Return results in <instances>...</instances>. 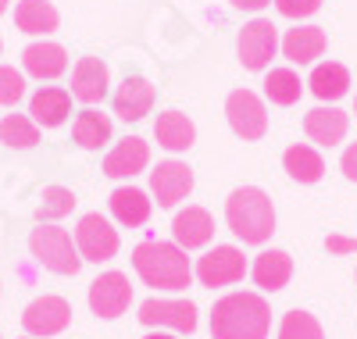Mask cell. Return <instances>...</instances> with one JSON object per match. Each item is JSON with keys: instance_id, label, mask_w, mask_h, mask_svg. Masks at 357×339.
<instances>
[{"instance_id": "e0dca14e", "label": "cell", "mask_w": 357, "mask_h": 339, "mask_svg": "<svg viewBox=\"0 0 357 339\" xmlns=\"http://www.w3.org/2000/svg\"><path fill=\"white\" fill-rule=\"evenodd\" d=\"M72 97L82 104H100L107 97V65L100 57H79L72 68Z\"/></svg>"}, {"instance_id": "1f68e13d", "label": "cell", "mask_w": 357, "mask_h": 339, "mask_svg": "<svg viewBox=\"0 0 357 339\" xmlns=\"http://www.w3.org/2000/svg\"><path fill=\"white\" fill-rule=\"evenodd\" d=\"M25 97V75L11 65H0V107H15Z\"/></svg>"}, {"instance_id": "9a60e30c", "label": "cell", "mask_w": 357, "mask_h": 339, "mask_svg": "<svg viewBox=\"0 0 357 339\" xmlns=\"http://www.w3.org/2000/svg\"><path fill=\"white\" fill-rule=\"evenodd\" d=\"M279 47H282L286 61H293V65H314L325 54V47H329V36H325L321 25H296L282 36Z\"/></svg>"}, {"instance_id": "8fae6325", "label": "cell", "mask_w": 357, "mask_h": 339, "mask_svg": "<svg viewBox=\"0 0 357 339\" xmlns=\"http://www.w3.org/2000/svg\"><path fill=\"white\" fill-rule=\"evenodd\" d=\"M72 322V307L65 296H36L33 303L22 311V325L29 336H57V332H65Z\"/></svg>"}, {"instance_id": "7c38bea8", "label": "cell", "mask_w": 357, "mask_h": 339, "mask_svg": "<svg viewBox=\"0 0 357 339\" xmlns=\"http://www.w3.org/2000/svg\"><path fill=\"white\" fill-rule=\"evenodd\" d=\"M151 193L161 207H178L193 193V168L186 161H161L151 172Z\"/></svg>"}, {"instance_id": "cb8c5ba5", "label": "cell", "mask_w": 357, "mask_h": 339, "mask_svg": "<svg viewBox=\"0 0 357 339\" xmlns=\"http://www.w3.org/2000/svg\"><path fill=\"white\" fill-rule=\"evenodd\" d=\"M57 22H61V15H57L50 0H18L15 8V25L29 36H50Z\"/></svg>"}, {"instance_id": "6da1fadb", "label": "cell", "mask_w": 357, "mask_h": 339, "mask_svg": "<svg viewBox=\"0 0 357 339\" xmlns=\"http://www.w3.org/2000/svg\"><path fill=\"white\" fill-rule=\"evenodd\" d=\"M272 329V307L261 293H229L211 311L215 339H268Z\"/></svg>"}, {"instance_id": "f546056e", "label": "cell", "mask_w": 357, "mask_h": 339, "mask_svg": "<svg viewBox=\"0 0 357 339\" xmlns=\"http://www.w3.org/2000/svg\"><path fill=\"white\" fill-rule=\"evenodd\" d=\"M75 207V193L65 190V186H47L43 197H40V207H36V218L40 225H50L57 218H65V214H72Z\"/></svg>"}, {"instance_id": "5bb4252c", "label": "cell", "mask_w": 357, "mask_h": 339, "mask_svg": "<svg viewBox=\"0 0 357 339\" xmlns=\"http://www.w3.org/2000/svg\"><path fill=\"white\" fill-rule=\"evenodd\" d=\"M172 236H175V243L183 246V250H200V246H207V243H211V236H215L211 211H207V207H186V211H178L175 222H172Z\"/></svg>"}, {"instance_id": "8d00e7d4", "label": "cell", "mask_w": 357, "mask_h": 339, "mask_svg": "<svg viewBox=\"0 0 357 339\" xmlns=\"http://www.w3.org/2000/svg\"><path fill=\"white\" fill-rule=\"evenodd\" d=\"M143 339H175V336H168V332H151V336H143Z\"/></svg>"}, {"instance_id": "ac0fdd59", "label": "cell", "mask_w": 357, "mask_h": 339, "mask_svg": "<svg viewBox=\"0 0 357 339\" xmlns=\"http://www.w3.org/2000/svg\"><path fill=\"white\" fill-rule=\"evenodd\" d=\"M154 100H158V89L146 79L132 75V79H126L122 86L114 89V114L122 121H139L143 114H151Z\"/></svg>"}, {"instance_id": "d4e9b609", "label": "cell", "mask_w": 357, "mask_h": 339, "mask_svg": "<svg viewBox=\"0 0 357 339\" xmlns=\"http://www.w3.org/2000/svg\"><path fill=\"white\" fill-rule=\"evenodd\" d=\"M111 214L122 225L139 229V225H146V218H151V200H146V193L136 190V186H118L111 193Z\"/></svg>"}, {"instance_id": "d6a6232c", "label": "cell", "mask_w": 357, "mask_h": 339, "mask_svg": "<svg viewBox=\"0 0 357 339\" xmlns=\"http://www.w3.org/2000/svg\"><path fill=\"white\" fill-rule=\"evenodd\" d=\"M275 8H279L282 18L301 22V18H311V15L321 8V0H275Z\"/></svg>"}, {"instance_id": "3957f363", "label": "cell", "mask_w": 357, "mask_h": 339, "mask_svg": "<svg viewBox=\"0 0 357 339\" xmlns=\"http://www.w3.org/2000/svg\"><path fill=\"white\" fill-rule=\"evenodd\" d=\"M225 225L236 232V239L243 243H268L275 232V207L261 186H240L232 190L225 200Z\"/></svg>"}, {"instance_id": "30bf717a", "label": "cell", "mask_w": 357, "mask_h": 339, "mask_svg": "<svg viewBox=\"0 0 357 339\" xmlns=\"http://www.w3.org/2000/svg\"><path fill=\"white\" fill-rule=\"evenodd\" d=\"M143 325L151 329H175V332H193L197 329V303L190 300H161V296H151L139 303V315H136Z\"/></svg>"}, {"instance_id": "ba28073f", "label": "cell", "mask_w": 357, "mask_h": 339, "mask_svg": "<svg viewBox=\"0 0 357 339\" xmlns=\"http://www.w3.org/2000/svg\"><path fill=\"white\" fill-rule=\"evenodd\" d=\"M240 65L247 72H264L268 65H272V57L279 50V29L268 22V18H254L243 25L240 33Z\"/></svg>"}, {"instance_id": "ffe728a7", "label": "cell", "mask_w": 357, "mask_h": 339, "mask_svg": "<svg viewBox=\"0 0 357 339\" xmlns=\"http://www.w3.org/2000/svg\"><path fill=\"white\" fill-rule=\"evenodd\" d=\"M22 68L33 79H57L68 68V54L61 43H29L22 50Z\"/></svg>"}, {"instance_id": "836d02e7", "label": "cell", "mask_w": 357, "mask_h": 339, "mask_svg": "<svg viewBox=\"0 0 357 339\" xmlns=\"http://www.w3.org/2000/svg\"><path fill=\"white\" fill-rule=\"evenodd\" d=\"M325 250H329V254H357V239H350V236H329V239H325Z\"/></svg>"}, {"instance_id": "7a4b0ae2", "label": "cell", "mask_w": 357, "mask_h": 339, "mask_svg": "<svg viewBox=\"0 0 357 339\" xmlns=\"http://www.w3.org/2000/svg\"><path fill=\"white\" fill-rule=\"evenodd\" d=\"M132 268L143 279V286L151 289H168V293H178L186 289L190 279H193V268H190V257L178 243H165V239H146L132 250Z\"/></svg>"}, {"instance_id": "f35d334b", "label": "cell", "mask_w": 357, "mask_h": 339, "mask_svg": "<svg viewBox=\"0 0 357 339\" xmlns=\"http://www.w3.org/2000/svg\"><path fill=\"white\" fill-rule=\"evenodd\" d=\"M354 114H357V97H354Z\"/></svg>"}, {"instance_id": "5b68a950", "label": "cell", "mask_w": 357, "mask_h": 339, "mask_svg": "<svg viewBox=\"0 0 357 339\" xmlns=\"http://www.w3.org/2000/svg\"><path fill=\"white\" fill-rule=\"evenodd\" d=\"M247 275V257L240 246H215V250H207L200 261H197V279L200 286L207 289H222V286H232V282H240Z\"/></svg>"}, {"instance_id": "74e56055", "label": "cell", "mask_w": 357, "mask_h": 339, "mask_svg": "<svg viewBox=\"0 0 357 339\" xmlns=\"http://www.w3.org/2000/svg\"><path fill=\"white\" fill-rule=\"evenodd\" d=\"M8 11V0H0V15H4Z\"/></svg>"}, {"instance_id": "83f0119b", "label": "cell", "mask_w": 357, "mask_h": 339, "mask_svg": "<svg viewBox=\"0 0 357 339\" xmlns=\"http://www.w3.org/2000/svg\"><path fill=\"white\" fill-rule=\"evenodd\" d=\"M301 93H304V82H301V75H296L293 68H272L264 75V97L272 104L293 107L296 100H301Z\"/></svg>"}, {"instance_id": "7402d4cb", "label": "cell", "mask_w": 357, "mask_h": 339, "mask_svg": "<svg viewBox=\"0 0 357 339\" xmlns=\"http://www.w3.org/2000/svg\"><path fill=\"white\" fill-rule=\"evenodd\" d=\"M307 89L321 104H333V100L347 97V89H350L347 65H340V61H321V65H314V72L307 79Z\"/></svg>"}, {"instance_id": "4316f807", "label": "cell", "mask_w": 357, "mask_h": 339, "mask_svg": "<svg viewBox=\"0 0 357 339\" xmlns=\"http://www.w3.org/2000/svg\"><path fill=\"white\" fill-rule=\"evenodd\" d=\"M72 140L82 150H100L111 140V118L104 111H93V107L79 111L75 121H72Z\"/></svg>"}, {"instance_id": "603a6c76", "label": "cell", "mask_w": 357, "mask_h": 339, "mask_svg": "<svg viewBox=\"0 0 357 339\" xmlns=\"http://www.w3.org/2000/svg\"><path fill=\"white\" fill-rule=\"evenodd\" d=\"M154 136H158V146L178 153V150H190L197 143V126L183 111H165L154 121Z\"/></svg>"}, {"instance_id": "ab89813d", "label": "cell", "mask_w": 357, "mask_h": 339, "mask_svg": "<svg viewBox=\"0 0 357 339\" xmlns=\"http://www.w3.org/2000/svg\"><path fill=\"white\" fill-rule=\"evenodd\" d=\"M25 339H33V336H25Z\"/></svg>"}, {"instance_id": "f1b7e54d", "label": "cell", "mask_w": 357, "mask_h": 339, "mask_svg": "<svg viewBox=\"0 0 357 339\" xmlns=\"http://www.w3.org/2000/svg\"><path fill=\"white\" fill-rule=\"evenodd\" d=\"M0 143H8V146H36L40 143V126L29 114H8V118H0Z\"/></svg>"}, {"instance_id": "277c9868", "label": "cell", "mask_w": 357, "mask_h": 339, "mask_svg": "<svg viewBox=\"0 0 357 339\" xmlns=\"http://www.w3.org/2000/svg\"><path fill=\"white\" fill-rule=\"evenodd\" d=\"M29 250H33V257L54 275H75L82 268L79 246H75L68 229H57V225L33 229V236H29Z\"/></svg>"}, {"instance_id": "484cf974", "label": "cell", "mask_w": 357, "mask_h": 339, "mask_svg": "<svg viewBox=\"0 0 357 339\" xmlns=\"http://www.w3.org/2000/svg\"><path fill=\"white\" fill-rule=\"evenodd\" d=\"M282 165L289 172V179L304 182V186H311V182H318L325 175V158L311 146V143H293L286 153H282Z\"/></svg>"}, {"instance_id": "8992f818", "label": "cell", "mask_w": 357, "mask_h": 339, "mask_svg": "<svg viewBox=\"0 0 357 339\" xmlns=\"http://www.w3.org/2000/svg\"><path fill=\"white\" fill-rule=\"evenodd\" d=\"M225 118L240 140H261L268 133V111L254 89H232L225 100Z\"/></svg>"}, {"instance_id": "4dcf8cb0", "label": "cell", "mask_w": 357, "mask_h": 339, "mask_svg": "<svg viewBox=\"0 0 357 339\" xmlns=\"http://www.w3.org/2000/svg\"><path fill=\"white\" fill-rule=\"evenodd\" d=\"M279 339H325L321 332V322L307 311H289L282 315V325H279Z\"/></svg>"}, {"instance_id": "44dd1931", "label": "cell", "mask_w": 357, "mask_h": 339, "mask_svg": "<svg viewBox=\"0 0 357 339\" xmlns=\"http://www.w3.org/2000/svg\"><path fill=\"white\" fill-rule=\"evenodd\" d=\"M250 275H254V282L264 293H279L293 279V257L286 250H261L254 268H250Z\"/></svg>"}, {"instance_id": "4fadbf2b", "label": "cell", "mask_w": 357, "mask_h": 339, "mask_svg": "<svg viewBox=\"0 0 357 339\" xmlns=\"http://www.w3.org/2000/svg\"><path fill=\"white\" fill-rule=\"evenodd\" d=\"M146 165H151V146H146V140L126 136L104 158V175L107 179H132V175L146 172Z\"/></svg>"}, {"instance_id": "d6986e66", "label": "cell", "mask_w": 357, "mask_h": 339, "mask_svg": "<svg viewBox=\"0 0 357 339\" xmlns=\"http://www.w3.org/2000/svg\"><path fill=\"white\" fill-rule=\"evenodd\" d=\"M68 114H72V93L61 86H43L29 100V118L43 129H57Z\"/></svg>"}, {"instance_id": "9c48e42d", "label": "cell", "mask_w": 357, "mask_h": 339, "mask_svg": "<svg viewBox=\"0 0 357 339\" xmlns=\"http://www.w3.org/2000/svg\"><path fill=\"white\" fill-rule=\"evenodd\" d=\"M132 303V286H129V275L122 271H104L89 282V311L100 315V318H118L126 315Z\"/></svg>"}, {"instance_id": "2e32d148", "label": "cell", "mask_w": 357, "mask_h": 339, "mask_svg": "<svg viewBox=\"0 0 357 339\" xmlns=\"http://www.w3.org/2000/svg\"><path fill=\"white\" fill-rule=\"evenodd\" d=\"M347 129H350V118L340 111V107H311L304 114V133L311 143L318 146H336L347 140Z\"/></svg>"}, {"instance_id": "e575fe53", "label": "cell", "mask_w": 357, "mask_h": 339, "mask_svg": "<svg viewBox=\"0 0 357 339\" xmlns=\"http://www.w3.org/2000/svg\"><path fill=\"white\" fill-rule=\"evenodd\" d=\"M340 168H343V175H347L350 182H357V143H350V146L343 150V158H340Z\"/></svg>"}, {"instance_id": "d590c367", "label": "cell", "mask_w": 357, "mask_h": 339, "mask_svg": "<svg viewBox=\"0 0 357 339\" xmlns=\"http://www.w3.org/2000/svg\"><path fill=\"white\" fill-rule=\"evenodd\" d=\"M229 4L236 8V11H250V15H257V11H264L272 0H229Z\"/></svg>"}, {"instance_id": "52a82bcc", "label": "cell", "mask_w": 357, "mask_h": 339, "mask_svg": "<svg viewBox=\"0 0 357 339\" xmlns=\"http://www.w3.org/2000/svg\"><path fill=\"white\" fill-rule=\"evenodd\" d=\"M75 246L82 261L104 264L118 254V229L104 218V214H82L75 225Z\"/></svg>"}]
</instances>
